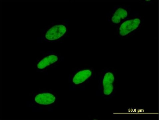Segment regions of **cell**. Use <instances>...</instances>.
I'll return each instance as SVG.
<instances>
[{"label": "cell", "instance_id": "cell-5", "mask_svg": "<svg viewBox=\"0 0 159 120\" xmlns=\"http://www.w3.org/2000/svg\"><path fill=\"white\" fill-rule=\"evenodd\" d=\"M93 70L91 68H83L77 71L73 75L72 81L73 84L78 85L89 80L93 76Z\"/></svg>", "mask_w": 159, "mask_h": 120}, {"label": "cell", "instance_id": "cell-2", "mask_svg": "<svg viewBox=\"0 0 159 120\" xmlns=\"http://www.w3.org/2000/svg\"><path fill=\"white\" fill-rule=\"evenodd\" d=\"M69 29V24L67 22H54L44 30L43 39L46 42H58L66 37Z\"/></svg>", "mask_w": 159, "mask_h": 120}, {"label": "cell", "instance_id": "cell-4", "mask_svg": "<svg viewBox=\"0 0 159 120\" xmlns=\"http://www.w3.org/2000/svg\"><path fill=\"white\" fill-rule=\"evenodd\" d=\"M116 73L109 70L105 71L103 75L102 80V87L103 94L109 96L113 93L114 90Z\"/></svg>", "mask_w": 159, "mask_h": 120}, {"label": "cell", "instance_id": "cell-3", "mask_svg": "<svg viewBox=\"0 0 159 120\" xmlns=\"http://www.w3.org/2000/svg\"><path fill=\"white\" fill-rule=\"evenodd\" d=\"M130 14V6H117L114 7L111 12L107 15V21L111 25L116 27Z\"/></svg>", "mask_w": 159, "mask_h": 120}, {"label": "cell", "instance_id": "cell-6", "mask_svg": "<svg viewBox=\"0 0 159 120\" xmlns=\"http://www.w3.org/2000/svg\"><path fill=\"white\" fill-rule=\"evenodd\" d=\"M59 60V55L57 54L53 53L46 54L37 64V68L40 70H44L58 63Z\"/></svg>", "mask_w": 159, "mask_h": 120}, {"label": "cell", "instance_id": "cell-1", "mask_svg": "<svg viewBox=\"0 0 159 120\" xmlns=\"http://www.w3.org/2000/svg\"><path fill=\"white\" fill-rule=\"evenodd\" d=\"M144 20L138 14H131L130 16L116 27L117 35L119 37H129L141 28Z\"/></svg>", "mask_w": 159, "mask_h": 120}, {"label": "cell", "instance_id": "cell-7", "mask_svg": "<svg viewBox=\"0 0 159 120\" xmlns=\"http://www.w3.org/2000/svg\"><path fill=\"white\" fill-rule=\"evenodd\" d=\"M57 100L56 96L50 93H41L36 95L34 100L36 104L41 105H47L54 104Z\"/></svg>", "mask_w": 159, "mask_h": 120}]
</instances>
